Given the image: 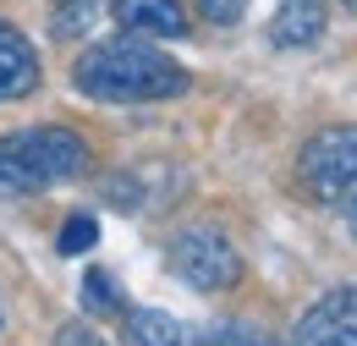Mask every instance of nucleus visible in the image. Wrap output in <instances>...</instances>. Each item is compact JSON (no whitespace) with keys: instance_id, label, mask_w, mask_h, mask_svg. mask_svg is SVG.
Listing matches in <instances>:
<instances>
[{"instance_id":"obj_1","label":"nucleus","mask_w":357,"mask_h":346,"mask_svg":"<svg viewBox=\"0 0 357 346\" xmlns=\"http://www.w3.org/2000/svg\"><path fill=\"white\" fill-rule=\"evenodd\" d=\"M72 77L99 105H154V99L187 93V72L171 55H160L154 44H143L137 33L83 50V61L72 66Z\"/></svg>"},{"instance_id":"obj_2","label":"nucleus","mask_w":357,"mask_h":346,"mask_svg":"<svg viewBox=\"0 0 357 346\" xmlns=\"http://www.w3.org/2000/svg\"><path fill=\"white\" fill-rule=\"evenodd\" d=\"M89 137L72 127H22L0 137V198H33L89 176Z\"/></svg>"},{"instance_id":"obj_3","label":"nucleus","mask_w":357,"mask_h":346,"mask_svg":"<svg viewBox=\"0 0 357 346\" xmlns=\"http://www.w3.org/2000/svg\"><path fill=\"white\" fill-rule=\"evenodd\" d=\"M297 181L313 204H330L357 225V127L313 132L297 154Z\"/></svg>"},{"instance_id":"obj_4","label":"nucleus","mask_w":357,"mask_h":346,"mask_svg":"<svg viewBox=\"0 0 357 346\" xmlns=\"http://www.w3.org/2000/svg\"><path fill=\"white\" fill-rule=\"evenodd\" d=\"M171 275L187 280L192 292H231L242 280V253L215 225H187L171 236Z\"/></svg>"},{"instance_id":"obj_5","label":"nucleus","mask_w":357,"mask_h":346,"mask_svg":"<svg viewBox=\"0 0 357 346\" xmlns=\"http://www.w3.org/2000/svg\"><path fill=\"white\" fill-rule=\"evenodd\" d=\"M297 346H357V286H335L297 319Z\"/></svg>"},{"instance_id":"obj_6","label":"nucleus","mask_w":357,"mask_h":346,"mask_svg":"<svg viewBox=\"0 0 357 346\" xmlns=\"http://www.w3.org/2000/svg\"><path fill=\"white\" fill-rule=\"evenodd\" d=\"M33 88H39V50H33V39L22 28L0 22V105L22 99Z\"/></svg>"},{"instance_id":"obj_7","label":"nucleus","mask_w":357,"mask_h":346,"mask_svg":"<svg viewBox=\"0 0 357 346\" xmlns=\"http://www.w3.org/2000/svg\"><path fill=\"white\" fill-rule=\"evenodd\" d=\"M116 22L137 39H181L187 33L181 0H116Z\"/></svg>"},{"instance_id":"obj_8","label":"nucleus","mask_w":357,"mask_h":346,"mask_svg":"<svg viewBox=\"0 0 357 346\" xmlns=\"http://www.w3.org/2000/svg\"><path fill=\"white\" fill-rule=\"evenodd\" d=\"M324 33V0H280L275 6V22H269V39L280 50H308Z\"/></svg>"},{"instance_id":"obj_9","label":"nucleus","mask_w":357,"mask_h":346,"mask_svg":"<svg viewBox=\"0 0 357 346\" xmlns=\"http://www.w3.org/2000/svg\"><path fill=\"white\" fill-rule=\"evenodd\" d=\"M127 341L132 346H192V330L160 308H127Z\"/></svg>"},{"instance_id":"obj_10","label":"nucleus","mask_w":357,"mask_h":346,"mask_svg":"<svg viewBox=\"0 0 357 346\" xmlns=\"http://www.w3.org/2000/svg\"><path fill=\"white\" fill-rule=\"evenodd\" d=\"M83 308H89V313H121V308H127V297H121L116 275L89 269V275H83Z\"/></svg>"},{"instance_id":"obj_11","label":"nucleus","mask_w":357,"mask_h":346,"mask_svg":"<svg viewBox=\"0 0 357 346\" xmlns=\"http://www.w3.org/2000/svg\"><path fill=\"white\" fill-rule=\"evenodd\" d=\"M93 242H99V220L93 215H72L66 225H61V242H55V248H61V253H89Z\"/></svg>"},{"instance_id":"obj_12","label":"nucleus","mask_w":357,"mask_h":346,"mask_svg":"<svg viewBox=\"0 0 357 346\" xmlns=\"http://www.w3.org/2000/svg\"><path fill=\"white\" fill-rule=\"evenodd\" d=\"M89 17H93V0H61L55 6V39H77L83 28H89Z\"/></svg>"},{"instance_id":"obj_13","label":"nucleus","mask_w":357,"mask_h":346,"mask_svg":"<svg viewBox=\"0 0 357 346\" xmlns=\"http://www.w3.org/2000/svg\"><path fill=\"white\" fill-rule=\"evenodd\" d=\"M192 346H275V341L259 336V330H248V324H215V330H204Z\"/></svg>"},{"instance_id":"obj_14","label":"nucleus","mask_w":357,"mask_h":346,"mask_svg":"<svg viewBox=\"0 0 357 346\" xmlns=\"http://www.w3.org/2000/svg\"><path fill=\"white\" fill-rule=\"evenodd\" d=\"M198 11H204L209 22H220V28H231V22H242V11H248V0H198Z\"/></svg>"},{"instance_id":"obj_15","label":"nucleus","mask_w":357,"mask_h":346,"mask_svg":"<svg viewBox=\"0 0 357 346\" xmlns=\"http://www.w3.org/2000/svg\"><path fill=\"white\" fill-rule=\"evenodd\" d=\"M61 346H93V341H77V336H61Z\"/></svg>"},{"instance_id":"obj_16","label":"nucleus","mask_w":357,"mask_h":346,"mask_svg":"<svg viewBox=\"0 0 357 346\" xmlns=\"http://www.w3.org/2000/svg\"><path fill=\"white\" fill-rule=\"evenodd\" d=\"M347 6H352V11H357V0H347Z\"/></svg>"}]
</instances>
